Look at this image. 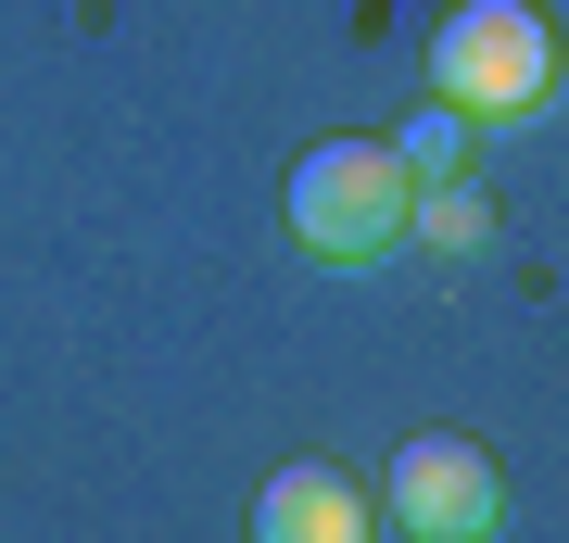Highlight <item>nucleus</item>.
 Listing matches in <instances>:
<instances>
[{
  "instance_id": "obj_1",
  "label": "nucleus",
  "mask_w": 569,
  "mask_h": 543,
  "mask_svg": "<svg viewBox=\"0 0 569 543\" xmlns=\"http://www.w3.org/2000/svg\"><path fill=\"white\" fill-rule=\"evenodd\" d=\"M430 101L468 127H507V114H545L557 101V26L531 0H456L443 39H430Z\"/></svg>"
},
{
  "instance_id": "obj_2",
  "label": "nucleus",
  "mask_w": 569,
  "mask_h": 543,
  "mask_svg": "<svg viewBox=\"0 0 569 543\" xmlns=\"http://www.w3.org/2000/svg\"><path fill=\"white\" fill-rule=\"evenodd\" d=\"M406 202H418V178L392 164V140H317L291 164V241L317 265H367L406 241Z\"/></svg>"
},
{
  "instance_id": "obj_3",
  "label": "nucleus",
  "mask_w": 569,
  "mask_h": 543,
  "mask_svg": "<svg viewBox=\"0 0 569 543\" xmlns=\"http://www.w3.org/2000/svg\"><path fill=\"white\" fill-rule=\"evenodd\" d=\"M392 519H406L418 543H493L507 481H493V455L468 443V430H418V443L392 455Z\"/></svg>"
},
{
  "instance_id": "obj_4",
  "label": "nucleus",
  "mask_w": 569,
  "mask_h": 543,
  "mask_svg": "<svg viewBox=\"0 0 569 543\" xmlns=\"http://www.w3.org/2000/svg\"><path fill=\"white\" fill-rule=\"evenodd\" d=\"M253 543H367V493L342 467H279L253 505Z\"/></svg>"
},
{
  "instance_id": "obj_5",
  "label": "nucleus",
  "mask_w": 569,
  "mask_h": 543,
  "mask_svg": "<svg viewBox=\"0 0 569 543\" xmlns=\"http://www.w3.org/2000/svg\"><path fill=\"white\" fill-rule=\"evenodd\" d=\"M406 228H418V241H443V253H468V241H493V202L468 190V178H418Z\"/></svg>"
},
{
  "instance_id": "obj_6",
  "label": "nucleus",
  "mask_w": 569,
  "mask_h": 543,
  "mask_svg": "<svg viewBox=\"0 0 569 543\" xmlns=\"http://www.w3.org/2000/svg\"><path fill=\"white\" fill-rule=\"evenodd\" d=\"M392 164H406V178H468V114L418 101V114H406V140H392Z\"/></svg>"
}]
</instances>
